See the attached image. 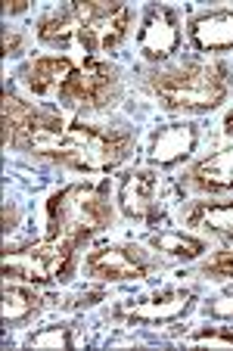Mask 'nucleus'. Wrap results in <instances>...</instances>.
Listing matches in <instances>:
<instances>
[{"label":"nucleus","mask_w":233,"mask_h":351,"mask_svg":"<svg viewBox=\"0 0 233 351\" xmlns=\"http://www.w3.org/2000/svg\"><path fill=\"white\" fill-rule=\"evenodd\" d=\"M162 180L149 168H134L119 184V202L127 218H153L159 208Z\"/></svg>","instance_id":"6e6552de"},{"label":"nucleus","mask_w":233,"mask_h":351,"mask_svg":"<svg viewBox=\"0 0 233 351\" xmlns=\"http://www.w3.org/2000/svg\"><path fill=\"white\" fill-rule=\"evenodd\" d=\"M38 308H40V298L34 295L32 289H25V286H13V283L3 286V324L7 326L28 320Z\"/></svg>","instance_id":"a211bd4d"},{"label":"nucleus","mask_w":233,"mask_h":351,"mask_svg":"<svg viewBox=\"0 0 233 351\" xmlns=\"http://www.w3.org/2000/svg\"><path fill=\"white\" fill-rule=\"evenodd\" d=\"M153 90L168 109H214L227 97V72L221 66H180L156 75Z\"/></svg>","instance_id":"f03ea898"},{"label":"nucleus","mask_w":233,"mask_h":351,"mask_svg":"<svg viewBox=\"0 0 233 351\" xmlns=\"http://www.w3.org/2000/svg\"><path fill=\"white\" fill-rule=\"evenodd\" d=\"M28 345H32V348H69V345H72V330H69L66 324H50L40 332H34V336L28 339Z\"/></svg>","instance_id":"6ab92c4d"},{"label":"nucleus","mask_w":233,"mask_h":351,"mask_svg":"<svg viewBox=\"0 0 233 351\" xmlns=\"http://www.w3.org/2000/svg\"><path fill=\"white\" fill-rule=\"evenodd\" d=\"M190 345H214V348H233V330H221V326H208L206 332H199V336L186 339Z\"/></svg>","instance_id":"aec40b11"},{"label":"nucleus","mask_w":233,"mask_h":351,"mask_svg":"<svg viewBox=\"0 0 233 351\" xmlns=\"http://www.w3.org/2000/svg\"><path fill=\"white\" fill-rule=\"evenodd\" d=\"M25 7H28V0H13V3H7V13H22Z\"/></svg>","instance_id":"5701e85b"},{"label":"nucleus","mask_w":233,"mask_h":351,"mask_svg":"<svg viewBox=\"0 0 233 351\" xmlns=\"http://www.w3.org/2000/svg\"><path fill=\"white\" fill-rule=\"evenodd\" d=\"M186 184L206 193H224L233 190V146L214 153L212 159L199 162L186 171Z\"/></svg>","instance_id":"ddd939ff"},{"label":"nucleus","mask_w":233,"mask_h":351,"mask_svg":"<svg viewBox=\"0 0 233 351\" xmlns=\"http://www.w3.org/2000/svg\"><path fill=\"white\" fill-rule=\"evenodd\" d=\"M38 38L50 47H60L66 50L75 38H78V19H75V10H56V13L44 16L38 22Z\"/></svg>","instance_id":"2eb2a0df"},{"label":"nucleus","mask_w":233,"mask_h":351,"mask_svg":"<svg viewBox=\"0 0 233 351\" xmlns=\"http://www.w3.org/2000/svg\"><path fill=\"white\" fill-rule=\"evenodd\" d=\"M190 302H193L190 289H165L156 295L137 298V302H127L121 308V317L137 320V324H168V320L184 317L190 311Z\"/></svg>","instance_id":"1a4fd4ad"},{"label":"nucleus","mask_w":233,"mask_h":351,"mask_svg":"<svg viewBox=\"0 0 233 351\" xmlns=\"http://www.w3.org/2000/svg\"><path fill=\"white\" fill-rule=\"evenodd\" d=\"M196 146V125H186V121H174L165 125L153 134V143H149V159L156 165H174V162L186 159Z\"/></svg>","instance_id":"9b49d317"},{"label":"nucleus","mask_w":233,"mask_h":351,"mask_svg":"<svg viewBox=\"0 0 233 351\" xmlns=\"http://www.w3.org/2000/svg\"><path fill=\"white\" fill-rule=\"evenodd\" d=\"M137 44H140V50H143L147 60H168L180 44L177 16L165 7H153L147 13V19H143Z\"/></svg>","instance_id":"9d476101"},{"label":"nucleus","mask_w":233,"mask_h":351,"mask_svg":"<svg viewBox=\"0 0 233 351\" xmlns=\"http://www.w3.org/2000/svg\"><path fill=\"white\" fill-rule=\"evenodd\" d=\"M131 149V137L121 131H100L90 125H69L50 159L78 171H109Z\"/></svg>","instance_id":"7ed1b4c3"},{"label":"nucleus","mask_w":233,"mask_h":351,"mask_svg":"<svg viewBox=\"0 0 233 351\" xmlns=\"http://www.w3.org/2000/svg\"><path fill=\"white\" fill-rule=\"evenodd\" d=\"M84 271L93 280H143L149 274V261L127 245H100L87 255Z\"/></svg>","instance_id":"0eeeda50"},{"label":"nucleus","mask_w":233,"mask_h":351,"mask_svg":"<svg viewBox=\"0 0 233 351\" xmlns=\"http://www.w3.org/2000/svg\"><path fill=\"white\" fill-rule=\"evenodd\" d=\"M147 243L153 245L156 252L168 255V258H199L202 252H206V245L199 243L196 237H186V233L180 230H156L147 237Z\"/></svg>","instance_id":"dca6fc26"},{"label":"nucleus","mask_w":233,"mask_h":351,"mask_svg":"<svg viewBox=\"0 0 233 351\" xmlns=\"http://www.w3.org/2000/svg\"><path fill=\"white\" fill-rule=\"evenodd\" d=\"M206 274H212V277H233V252H224V255H218V258H212L206 265Z\"/></svg>","instance_id":"412c9836"},{"label":"nucleus","mask_w":233,"mask_h":351,"mask_svg":"<svg viewBox=\"0 0 233 351\" xmlns=\"http://www.w3.org/2000/svg\"><path fill=\"white\" fill-rule=\"evenodd\" d=\"M3 50H7V56H19L22 53V38L16 28H7L3 32Z\"/></svg>","instance_id":"4be33fe9"},{"label":"nucleus","mask_w":233,"mask_h":351,"mask_svg":"<svg viewBox=\"0 0 233 351\" xmlns=\"http://www.w3.org/2000/svg\"><path fill=\"white\" fill-rule=\"evenodd\" d=\"M75 243L69 239H44L25 249H7L3 255V274L25 283H53L72 274Z\"/></svg>","instance_id":"20e7f679"},{"label":"nucleus","mask_w":233,"mask_h":351,"mask_svg":"<svg viewBox=\"0 0 233 351\" xmlns=\"http://www.w3.org/2000/svg\"><path fill=\"white\" fill-rule=\"evenodd\" d=\"M224 131H227V134H230V137H233V112L227 115V121H224Z\"/></svg>","instance_id":"b1692460"},{"label":"nucleus","mask_w":233,"mask_h":351,"mask_svg":"<svg viewBox=\"0 0 233 351\" xmlns=\"http://www.w3.org/2000/svg\"><path fill=\"white\" fill-rule=\"evenodd\" d=\"M115 90V72L106 62L87 60L81 69H75L66 78V84L60 87V99L66 106H87L100 109L106 106V99Z\"/></svg>","instance_id":"423d86ee"},{"label":"nucleus","mask_w":233,"mask_h":351,"mask_svg":"<svg viewBox=\"0 0 233 351\" xmlns=\"http://www.w3.org/2000/svg\"><path fill=\"white\" fill-rule=\"evenodd\" d=\"M190 38L202 53L233 50V13L230 10H214V13L196 16L190 22Z\"/></svg>","instance_id":"f8f14e48"},{"label":"nucleus","mask_w":233,"mask_h":351,"mask_svg":"<svg viewBox=\"0 0 233 351\" xmlns=\"http://www.w3.org/2000/svg\"><path fill=\"white\" fill-rule=\"evenodd\" d=\"M75 19H78V40L87 53H109L127 38L131 10L125 3H103V0H75Z\"/></svg>","instance_id":"39448f33"},{"label":"nucleus","mask_w":233,"mask_h":351,"mask_svg":"<svg viewBox=\"0 0 233 351\" xmlns=\"http://www.w3.org/2000/svg\"><path fill=\"white\" fill-rule=\"evenodd\" d=\"M190 227H202V230L221 233V237H233V202H218V206H196L186 215Z\"/></svg>","instance_id":"f3484780"},{"label":"nucleus","mask_w":233,"mask_h":351,"mask_svg":"<svg viewBox=\"0 0 233 351\" xmlns=\"http://www.w3.org/2000/svg\"><path fill=\"white\" fill-rule=\"evenodd\" d=\"M75 72V62L69 56H40L32 66L22 72L28 90L38 93V97H47V93H60V87L66 84V78Z\"/></svg>","instance_id":"4468645a"},{"label":"nucleus","mask_w":233,"mask_h":351,"mask_svg":"<svg viewBox=\"0 0 233 351\" xmlns=\"http://www.w3.org/2000/svg\"><path fill=\"white\" fill-rule=\"evenodd\" d=\"M109 221H112V208L100 186L72 184L53 193L47 202V239H69L78 245L109 227Z\"/></svg>","instance_id":"f257e3e1"}]
</instances>
